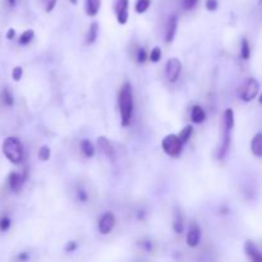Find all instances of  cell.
<instances>
[{
	"mask_svg": "<svg viewBox=\"0 0 262 262\" xmlns=\"http://www.w3.org/2000/svg\"><path fill=\"white\" fill-rule=\"evenodd\" d=\"M119 109L122 115V124L124 127L129 125L132 115H133V92L132 86L125 82L119 92Z\"/></svg>",
	"mask_w": 262,
	"mask_h": 262,
	"instance_id": "1",
	"label": "cell"
},
{
	"mask_svg": "<svg viewBox=\"0 0 262 262\" xmlns=\"http://www.w3.org/2000/svg\"><path fill=\"white\" fill-rule=\"evenodd\" d=\"M3 153L12 164H19L23 160V147L18 138L8 137L4 140Z\"/></svg>",
	"mask_w": 262,
	"mask_h": 262,
	"instance_id": "2",
	"label": "cell"
},
{
	"mask_svg": "<svg viewBox=\"0 0 262 262\" xmlns=\"http://www.w3.org/2000/svg\"><path fill=\"white\" fill-rule=\"evenodd\" d=\"M182 141L179 140L177 134H168L166 137L162 140L161 147L164 150V153L166 155L171 156V157H177L182 153Z\"/></svg>",
	"mask_w": 262,
	"mask_h": 262,
	"instance_id": "3",
	"label": "cell"
},
{
	"mask_svg": "<svg viewBox=\"0 0 262 262\" xmlns=\"http://www.w3.org/2000/svg\"><path fill=\"white\" fill-rule=\"evenodd\" d=\"M260 90V83L257 82L255 78H250L246 81V83L243 85L241 90V99L246 103L252 101L253 99L256 98Z\"/></svg>",
	"mask_w": 262,
	"mask_h": 262,
	"instance_id": "4",
	"label": "cell"
},
{
	"mask_svg": "<svg viewBox=\"0 0 262 262\" xmlns=\"http://www.w3.org/2000/svg\"><path fill=\"white\" fill-rule=\"evenodd\" d=\"M182 72V63L178 58H171L169 59L165 67V73H166V78L170 82H175L180 76Z\"/></svg>",
	"mask_w": 262,
	"mask_h": 262,
	"instance_id": "5",
	"label": "cell"
},
{
	"mask_svg": "<svg viewBox=\"0 0 262 262\" xmlns=\"http://www.w3.org/2000/svg\"><path fill=\"white\" fill-rule=\"evenodd\" d=\"M116 223V219L114 216L113 212H105L103 216H101L100 221H99V232L101 234H109L111 230H113L114 225Z\"/></svg>",
	"mask_w": 262,
	"mask_h": 262,
	"instance_id": "6",
	"label": "cell"
},
{
	"mask_svg": "<svg viewBox=\"0 0 262 262\" xmlns=\"http://www.w3.org/2000/svg\"><path fill=\"white\" fill-rule=\"evenodd\" d=\"M128 8L129 1L128 0H116L115 4V12H116V19L120 25H125L128 22Z\"/></svg>",
	"mask_w": 262,
	"mask_h": 262,
	"instance_id": "7",
	"label": "cell"
},
{
	"mask_svg": "<svg viewBox=\"0 0 262 262\" xmlns=\"http://www.w3.org/2000/svg\"><path fill=\"white\" fill-rule=\"evenodd\" d=\"M201 239V229L196 223L189 226L188 234H187V244L189 247H196Z\"/></svg>",
	"mask_w": 262,
	"mask_h": 262,
	"instance_id": "8",
	"label": "cell"
},
{
	"mask_svg": "<svg viewBox=\"0 0 262 262\" xmlns=\"http://www.w3.org/2000/svg\"><path fill=\"white\" fill-rule=\"evenodd\" d=\"M178 27V17L175 14H173L169 18L168 26H166V34H165V41L166 43H171L175 36V32H177Z\"/></svg>",
	"mask_w": 262,
	"mask_h": 262,
	"instance_id": "9",
	"label": "cell"
},
{
	"mask_svg": "<svg viewBox=\"0 0 262 262\" xmlns=\"http://www.w3.org/2000/svg\"><path fill=\"white\" fill-rule=\"evenodd\" d=\"M244 251L247 253V256L250 257L252 261L255 262H262V253L257 250V247L253 244V242L247 241L244 244Z\"/></svg>",
	"mask_w": 262,
	"mask_h": 262,
	"instance_id": "10",
	"label": "cell"
},
{
	"mask_svg": "<svg viewBox=\"0 0 262 262\" xmlns=\"http://www.w3.org/2000/svg\"><path fill=\"white\" fill-rule=\"evenodd\" d=\"M98 144H99V147H100V150L104 153V155L106 156V157L114 158V154H115V151H114L113 146H111L110 141L107 140L106 137L100 136V137L98 138Z\"/></svg>",
	"mask_w": 262,
	"mask_h": 262,
	"instance_id": "11",
	"label": "cell"
},
{
	"mask_svg": "<svg viewBox=\"0 0 262 262\" xmlns=\"http://www.w3.org/2000/svg\"><path fill=\"white\" fill-rule=\"evenodd\" d=\"M224 128H225V127H224ZM229 147H230V129L225 128V131H224L223 141H221V145H220L219 154H217V157H219V160H223V158L225 157Z\"/></svg>",
	"mask_w": 262,
	"mask_h": 262,
	"instance_id": "12",
	"label": "cell"
},
{
	"mask_svg": "<svg viewBox=\"0 0 262 262\" xmlns=\"http://www.w3.org/2000/svg\"><path fill=\"white\" fill-rule=\"evenodd\" d=\"M251 150H252V154L257 157H261L262 156V132H259L257 134H255V137L252 138V142H251Z\"/></svg>",
	"mask_w": 262,
	"mask_h": 262,
	"instance_id": "13",
	"label": "cell"
},
{
	"mask_svg": "<svg viewBox=\"0 0 262 262\" xmlns=\"http://www.w3.org/2000/svg\"><path fill=\"white\" fill-rule=\"evenodd\" d=\"M25 179L21 177V174L18 173H10L9 177H8V184H9V188L12 191H18L22 187Z\"/></svg>",
	"mask_w": 262,
	"mask_h": 262,
	"instance_id": "14",
	"label": "cell"
},
{
	"mask_svg": "<svg viewBox=\"0 0 262 262\" xmlns=\"http://www.w3.org/2000/svg\"><path fill=\"white\" fill-rule=\"evenodd\" d=\"M86 3V13L89 17H95L100 10L101 0H85Z\"/></svg>",
	"mask_w": 262,
	"mask_h": 262,
	"instance_id": "15",
	"label": "cell"
},
{
	"mask_svg": "<svg viewBox=\"0 0 262 262\" xmlns=\"http://www.w3.org/2000/svg\"><path fill=\"white\" fill-rule=\"evenodd\" d=\"M191 118H192L193 123H196V124H201L202 122H205V119H206L205 110L202 109L200 105H196V106L192 107V111H191Z\"/></svg>",
	"mask_w": 262,
	"mask_h": 262,
	"instance_id": "16",
	"label": "cell"
},
{
	"mask_svg": "<svg viewBox=\"0 0 262 262\" xmlns=\"http://www.w3.org/2000/svg\"><path fill=\"white\" fill-rule=\"evenodd\" d=\"M183 216H182V213H180L179 210H175V212H174L173 229L175 230V233L180 234V233L183 232Z\"/></svg>",
	"mask_w": 262,
	"mask_h": 262,
	"instance_id": "17",
	"label": "cell"
},
{
	"mask_svg": "<svg viewBox=\"0 0 262 262\" xmlns=\"http://www.w3.org/2000/svg\"><path fill=\"white\" fill-rule=\"evenodd\" d=\"M224 127L230 131L234 128V113L232 109H226L224 113Z\"/></svg>",
	"mask_w": 262,
	"mask_h": 262,
	"instance_id": "18",
	"label": "cell"
},
{
	"mask_svg": "<svg viewBox=\"0 0 262 262\" xmlns=\"http://www.w3.org/2000/svg\"><path fill=\"white\" fill-rule=\"evenodd\" d=\"M81 150H82V153L85 154V156H87V157H92V156L95 155V147L89 140L82 141V144H81Z\"/></svg>",
	"mask_w": 262,
	"mask_h": 262,
	"instance_id": "19",
	"label": "cell"
},
{
	"mask_svg": "<svg viewBox=\"0 0 262 262\" xmlns=\"http://www.w3.org/2000/svg\"><path fill=\"white\" fill-rule=\"evenodd\" d=\"M99 35V25L96 22H94L91 26H90L89 34H87V44H94L98 39Z\"/></svg>",
	"mask_w": 262,
	"mask_h": 262,
	"instance_id": "20",
	"label": "cell"
},
{
	"mask_svg": "<svg viewBox=\"0 0 262 262\" xmlns=\"http://www.w3.org/2000/svg\"><path fill=\"white\" fill-rule=\"evenodd\" d=\"M192 125H186V127L180 131V133L178 134V137L182 141V144H186L187 141L189 140V137L192 136Z\"/></svg>",
	"mask_w": 262,
	"mask_h": 262,
	"instance_id": "21",
	"label": "cell"
},
{
	"mask_svg": "<svg viewBox=\"0 0 262 262\" xmlns=\"http://www.w3.org/2000/svg\"><path fill=\"white\" fill-rule=\"evenodd\" d=\"M241 55H242V59H244V60H247V59H250L251 49H250V44H248V40L247 39L242 40Z\"/></svg>",
	"mask_w": 262,
	"mask_h": 262,
	"instance_id": "22",
	"label": "cell"
},
{
	"mask_svg": "<svg viewBox=\"0 0 262 262\" xmlns=\"http://www.w3.org/2000/svg\"><path fill=\"white\" fill-rule=\"evenodd\" d=\"M151 5V0H137L136 3V12L137 13H145Z\"/></svg>",
	"mask_w": 262,
	"mask_h": 262,
	"instance_id": "23",
	"label": "cell"
},
{
	"mask_svg": "<svg viewBox=\"0 0 262 262\" xmlns=\"http://www.w3.org/2000/svg\"><path fill=\"white\" fill-rule=\"evenodd\" d=\"M34 36L35 34L32 30L25 31V32L21 35V37H19V44H21V45H27L28 43H31V40L34 39Z\"/></svg>",
	"mask_w": 262,
	"mask_h": 262,
	"instance_id": "24",
	"label": "cell"
},
{
	"mask_svg": "<svg viewBox=\"0 0 262 262\" xmlns=\"http://www.w3.org/2000/svg\"><path fill=\"white\" fill-rule=\"evenodd\" d=\"M3 101L6 106H12L14 104V99H13V95L10 94V91L8 89H4L3 91Z\"/></svg>",
	"mask_w": 262,
	"mask_h": 262,
	"instance_id": "25",
	"label": "cell"
},
{
	"mask_svg": "<svg viewBox=\"0 0 262 262\" xmlns=\"http://www.w3.org/2000/svg\"><path fill=\"white\" fill-rule=\"evenodd\" d=\"M149 58H150V60L154 61V63H157V61L161 59V49H160V48H157V46H156V48H154Z\"/></svg>",
	"mask_w": 262,
	"mask_h": 262,
	"instance_id": "26",
	"label": "cell"
},
{
	"mask_svg": "<svg viewBox=\"0 0 262 262\" xmlns=\"http://www.w3.org/2000/svg\"><path fill=\"white\" fill-rule=\"evenodd\" d=\"M49 157H50V149L48 146H43L39 151V158L40 160H43V161H46V160H49Z\"/></svg>",
	"mask_w": 262,
	"mask_h": 262,
	"instance_id": "27",
	"label": "cell"
},
{
	"mask_svg": "<svg viewBox=\"0 0 262 262\" xmlns=\"http://www.w3.org/2000/svg\"><path fill=\"white\" fill-rule=\"evenodd\" d=\"M10 228V219L8 216L0 217V230L1 232H5Z\"/></svg>",
	"mask_w": 262,
	"mask_h": 262,
	"instance_id": "28",
	"label": "cell"
},
{
	"mask_svg": "<svg viewBox=\"0 0 262 262\" xmlns=\"http://www.w3.org/2000/svg\"><path fill=\"white\" fill-rule=\"evenodd\" d=\"M197 3L198 0H183V1H182V5H183V8L186 10H191L197 5Z\"/></svg>",
	"mask_w": 262,
	"mask_h": 262,
	"instance_id": "29",
	"label": "cell"
},
{
	"mask_svg": "<svg viewBox=\"0 0 262 262\" xmlns=\"http://www.w3.org/2000/svg\"><path fill=\"white\" fill-rule=\"evenodd\" d=\"M217 6H219V1L217 0H206V9L210 10V12L216 10Z\"/></svg>",
	"mask_w": 262,
	"mask_h": 262,
	"instance_id": "30",
	"label": "cell"
},
{
	"mask_svg": "<svg viewBox=\"0 0 262 262\" xmlns=\"http://www.w3.org/2000/svg\"><path fill=\"white\" fill-rule=\"evenodd\" d=\"M22 74H23V69L21 67H15L12 72V76L14 81H19L22 78Z\"/></svg>",
	"mask_w": 262,
	"mask_h": 262,
	"instance_id": "31",
	"label": "cell"
},
{
	"mask_svg": "<svg viewBox=\"0 0 262 262\" xmlns=\"http://www.w3.org/2000/svg\"><path fill=\"white\" fill-rule=\"evenodd\" d=\"M77 247H78V244H77L74 241H70V242H68L67 244H65L64 251L65 252H73V251L77 250Z\"/></svg>",
	"mask_w": 262,
	"mask_h": 262,
	"instance_id": "32",
	"label": "cell"
},
{
	"mask_svg": "<svg viewBox=\"0 0 262 262\" xmlns=\"http://www.w3.org/2000/svg\"><path fill=\"white\" fill-rule=\"evenodd\" d=\"M146 58H147L146 50H145V49H140V52H138V55H137L138 63H144V61L146 60Z\"/></svg>",
	"mask_w": 262,
	"mask_h": 262,
	"instance_id": "33",
	"label": "cell"
},
{
	"mask_svg": "<svg viewBox=\"0 0 262 262\" xmlns=\"http://www.w3.org/2000/svg\"><path fill=\"white\" fill-rule=\"evenodd\" d=\"M77 195H78L79 201H82V202L87 201V193H86L85 191H83V189H78V192H77Z\"/></svg>",
	"mask_w": 262,
	"mask_h": 262,
	"instance_id": "34",
	"label": "cell"
},
{
	"mask_svg": "<svg viewBox=\"0 0 262 262\" xmlns=\"http://www.w3.org/2000/svg\"><path fill=\"white\" fill-rule=\"evenodd\" d=\"M55 5H56V0H50V3L46 6V12H52Z\"/></svg>",
	"mask_w": 262,
	"mask_h": 262,
	"instance_id": "35",
	"label": "cell"
},
{
	"mask_svg": "<svg viewBox=\"0 0 262 262\" xmlns=\"http://www.w3.org/2000/svg\"><path fill=\"white\" fill-rule=\"evenodd\" d=\"M14 36H15V31L13 30V28H10V30L8 31V34H6V37H8L9 40H12Z\"/></svg>",
	"mask_w": 262,
	"mask_h": 262,
	"instance_id": "36",
	"label": "cell"
},
{
	"mask_svg": "<svg viewBox=\"0 0 262 262\" xmlns=\"http://www.w3.org/2000/svg\"><path fill=\"white\" fill-rule=\"evenodd\" d=\"M27 259H28L27 253H22V255H19L18 256V260H27Z\"/></svg>",
	"mask_w": 262,
	"mask_h": 262,
	"instance_id": "37",
	"label": "cell"
},
{
	"mask_svg": "<svg viewBox=\"0 0 262 262\" xmlns=\"http://www.w3.org/2000/svg\"><path fill=\"white\" fill-rule=\"evenodd\" d=\"M15 1H17V0H8V3H9V5H14L15 4Z\"/></svg>",
	"mask_w": 262,
	"mask_h": 262,
	"instance_id": "38",
	"label": "cell"
},
{
	"mask_svg": "<svg viewBox=\"0 0 262 262\" xmlns=\"http://www.w3.org/2000/svg\"><path fill=\"white\" fill-rule=\"evenodd\" d=\"M69 1H70V3H72V4H74V5H76V4L78 3V0H69Z\"/></svg>",
	"mask_w": 262,
	"mask_h": 262,
	"instance_id": "39",
	"label": "cell"
},
{
	"mask_svg": "<svg viewBox=\"0 0 262 262\" xmlns=\"http://www.w3.org/2000/svg\"><path fill=\"white\" fill-rule=\"evenodd\" d=\"M260 103L262 104V94H261V96H260Z\"/></svg>",
	"mask_w": 262,
	"mask_h": 262,
	"instance_id": "40",
	"label": "cell"
}]
</instances>
